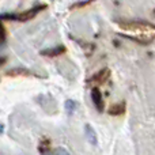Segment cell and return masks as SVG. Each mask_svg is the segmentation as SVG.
Returning <instances> with one entry per match:
<instances>
[{"mask_svg":"<svg viewBox=\"0 0 155 155\" xmlns=\"http://www.w3.org/2000/svg\"><path fill=\"white\" fill-rule=\"evenodd\" d=\"M46 5H37V7H33L31 10L25 11L21 14H4V15L0 16V19H11V21H19V22H25L29 21V19L34 18L35 15H38L40 11H42Z\"/></svg>","mask_w":155,"mask_h":155,"instance_id":"obj_1","label":"cell"},{"mask_svg":"<svg viewBox=\"0 0 155 155\" xmlns=\"http://www.w3.org/2000/svg\"><path fill=\"white\" fill-rule=\"evenodd\" d=\"M91 99H93L97 109H98L99 112H102V110H104V97H102L101 91H99L98 88H93V90H91Z\"/></svg>","mask_w":155,"mask_h":155,"instance_id":"obj_2","label":"cell"},{"mask_svg":"<svg viewBox=\"0 0 155 155\" xmlns=\"http://www.w3.org/2000/svg\"><path fill=\"white\" fill-rule=\"evenodd\" d=\"M84 131H86V137H87V140L91 143V144L97 146L98 144V140H97V135H95V131H94L93 128H91L90 125H86L84 127Z\"/></svg>","mask_w":155,"mask_h":155,"instance_id":"obj_3","label":"cell"},{"mask_svg":"<svg viewBox=\"0 0 155 155\" xmlns=\"http://www.w3.org/2000/svg\"><path fill=\"white\" fill-rule=\"evenodd\" d=\"M109 75H110L109 70H107V68H105V70L99 71L97 75H94L93 78H91V80H94V82H102V80L107 79V78H109Z\"/></svg>","mask_w":155,"mask_h":155,"instance_id":"obj_4","label":"cell"},{"mask_svg":"<svg viewBox=\"0 0 155 155\" xmlns=\"http://www.w3.org/2000/svg\"><path fill=\"white\" fill-rule=\"evenodd\" d=\"M124 110H125V104H124V102H120L118 105L110 107L109 112H110V114H121V113H124Z\"/></svg>","mask_w":155,"mask_h":155,"instance_id":"obj_5","label":"cell"},{"mask_svg":"<svg viewBox=\"0 0 155 155\" xmlns=\"http://www.w3.org/2000/svg\"><path fill=\"white\" fill-rule=\"evenodd\" d=\"M65 109H67L68 113H72L76 109V104L74 101H67L65 102Z\"/></svg>","mask_w":155,"mask_h":155,"instance_id":"obj_6","label":"cell"},{"mask_svg":"<svg viewBox=\"0 0 155 155\" xmlns=\"http://www.w3.org/2000/svg\"><path fill=\"white\" fill-rule=\"evenodd\" d=\"M4 41H5V30L3 27V25L0 23V45L4 44Z\"/></svg>","mask_w":155,"mask_h":155,"instance_id":"obj_7","label":"cell"},{"mask_svg":"<svg viewBox=\"0 0 155 155\" xmlns=\"http://www.w3.org/2000/svg\"><path fill=\"white\" fill-rule=\"evenodd\" d=\"M5 63V57H0V65Z\"/></svg>","mask_w":155,"mask_h":155,"instance_id":"obj_8","label":"cell"}]
</instances>
